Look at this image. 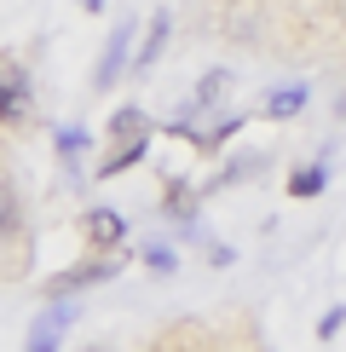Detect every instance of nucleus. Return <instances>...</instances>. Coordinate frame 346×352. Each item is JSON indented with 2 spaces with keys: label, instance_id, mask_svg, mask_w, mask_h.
<instances>
[{
  "label": "nucleus",
  "instance_id": "2",
  "mask_svg": "<svg viewBox=\"0 0 346 352\" xmlns=\"http://www.w3.org/2000/svg\"><path fill=\"white\" fill-rule=\"evenodd\" d=\"M76 318V306H58L52 318H41L35 335H29V352H58V335H64V324Z\"/></svg>",
  "mask_w": 346,
  "mask_h": 352
},
{
  "label": "nucleus",
  "instance_id": "7",
  "mask_svg": "<svg viewBox=\"0 0 346 352\" xmlns=\"http://www.w3.org/2000/svg\"><path fill=\"white\" fill-rule=\"evenodd\" d=\"M300 104H306V87H283V93L266 98V116H295Z\"/></svg>",
  "mask_w": 346,
  "mask_h": 352
},
{
  "label": "nucleus",
  "instance_id": "9",
  "mask_svg": "<svg viewBox=\"0 0 346 352\" xmlns=\"http://www.w3.org/2000/svg\"><path fill=\"white\" fill-rule=\"evenodd\" d=\"M0 231H18V190L0 185Z\"/></svg>",
  "mask_w": 346,
  "mask_h": 352
},
{
  "label": "nucleus",
  "instance_id": "8",
  "mask_svg": "<svg viewBox=\"0 0 346 352\" xmlns=\"http://www.w3.org/2000/svg\"><path fill=\"white\" fill-rule=\"evenodd\" d=\"M323 185H329V173H323V168H300L295 179H288V197H317Z\"/></svg>",
  "mask_w": 346,
  "mask_h": 352
},
{
  "label": "nucleus",
  "instance_id": "3",
  "mask_svg": "<svg viewBox=\"0 0 346 352\" xmlns=\"http://www.w3.org/2000/svg\"><path fill=\"white\" fill-rule=\"evenodd\" d=\"M122 214H115V208H93V214H86V237H93L98 248H110V243H122Z\"/></svg>",
  "mask_w": 346,
  "mask_h": 352
},
{
  "label": "nucleus",
  "instance_id": "1",
  "mask_svg": "<svg viewBox=\"0 0 346 352\" xmlns=\"http://www.w3.org/2000/svg\"><path fill=\"white\" fill-rule=\"evenodd\" d=\"M29 116V76L23 69H0V122H23Z\"/></svg>",
  "mask_w": 346,
  "mask_h": 352
},
{
  "label": "nucleus",
  "instance_id": "10",
  "mask_svg": "<svg viewBox=\"0 0 346 352\" xmlns=\"http://www.w3.org/2000/svg\"><path fill=\"white\" fill-rule=\"evenodd\" d=\"M225 81H231V76H225V69H214V76H208V81H202V87H196V98H191V104H214V98H220V93H225Z\"/></svg>",
  "mask_w": 346,
  "mask_h": 352
},
{
  "label": "nucleus",
  "instance_id": "6",
  "mask_svg": "<svg viewBox=\"0 0 346 352\" xmlns=\"http://www.w3.org/2000/svg\"><path fill=\"white\" fill-rule=\"evenodd\" d=\"M162 41H168V12H156V18H150V35H144V47H139V69H144V64H156Z\"/></svg>",
  "mask_w": 346,
  "mask_h": 352
},
{
  "label": "nucleus",
  "instance_id": "4",
  "mask_svg": "<svg viewBox=\"0 0 346 352\" xmlns=\"http://www.w3.org/2000/svg\"><path fill=\"white\" fill-rule=\"evenodd\" d=\"M144 144H150V133H139V139H122V144H115V151L104 156V168H98V173H104V179H110V173H127V168H133L139 156H144Z\"/></svg>",
  "mask_w": 346,
  "mask_h": 352
},
{
  "label": "nucleus",
  "instance_id": "5",
  "mask_svg": "<svg viewBox=\"0 0 346 352\" xmlns=\"http://www.w3.org/2000/svg\"><path fill=\"white\" fill-rule=\"evenodd\" d=\"M122 52H127V29H115V35H110V47H104V58H98L93 87H110V81H115V69H122Z\"/></svg>",
  "mask_w": 346,
  "mask_h": 352
}]
</instances>
